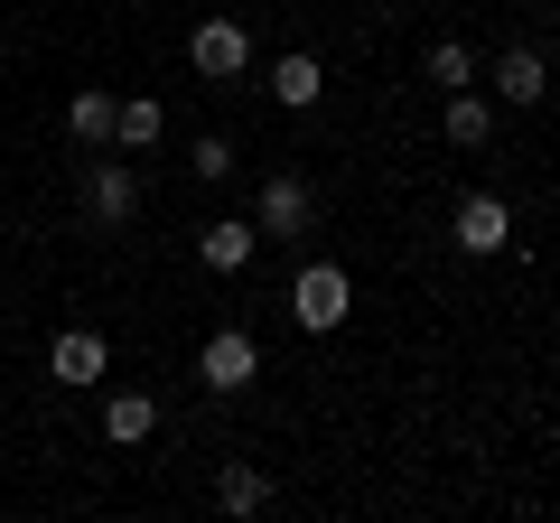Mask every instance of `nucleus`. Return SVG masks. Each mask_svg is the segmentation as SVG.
<instances>
[{
  "mask_svg": "<svg viewBox=\"0 0 560 523\" xmlns=\"http://www.w3.org/2000/svg\"><path fill=\"white\" fill-rule=\"evenodd\" d=\"M253 243H261V224H243V216H224V224H206V271H243V262H253Z\"/></svg>",
  "mask_w": 560,
  "mask_h": 523,
  "instance_id": "10",
  "label": "nucleus"
},
{
  "mask_svg": "<svg viewBox=\"0 0 560 523\" xmlns=\"http://www.w3.org/2000/svg\"><path fill=\"white\" fill-rule=\"evenodd\" d=\"M308 216H318V197H308V178H290V168H280V178L261 187V206H253L261 234H308Z\"/></svg>",
  "mask_w": 560,
  "mask_h": 523,
  "instance_id": "5",
  "label": "nucleus"
},
{
  "mask_svg": "<svg viewBox=\"0 0 560 523\" xmlns=\"http://www.w3.org/2000/svg\"><path fill=\"white\" fill-rule=\"evenodd\" d=\"M187 168H197L206 187H224V178H234V141H215V131H206V141L187 150Z\"/></svg>",
  "mask_w": 560,
  "mask_h": 523,
  "instance_id": "17",
  "label": "nucleus"
},
{
  "mask_svg": "<svg viewBox=\"0 0 560 523\" xmlns=\"http://www.w3.org/2000/svg\"><path fill=\"white\" fill-rule=\"evenodd\" d=\"M215 496H224V514H261V504H271V477H261V467H224Z\"/></svg>",
  "mask_w": 560,
  "mask_h": 523,
  "instance_id": "14",
  "label": "nucleus"
},
{
  "mask_svg": "<svg viewBox=\"0 0 560 523\" xmlns=\"http://www.w3.org/2000/svg\"><path fill=\"white\" fill-rule=\"evenodd\" d=\"M197 374H206V393H243V383L261 374V346L243 337V327H215V337H206V356H197Z\"/></svg>",
  "mask_w": 560,
  "mask_h": 523,
  "instance_id": "2",
  "label": "nucleus"
},
{
  "mask_svg": "<svg viewBox=\"0 0 560 523\" xmlns=\"http://www.w3.org/2000/svg\"><path fill=\"white\" fill-rule=\"evenodd\" d=\"M187 57H197V75H243V66H253V28H243V20H206L197 28V38H187Z\"/></svg>",
  "mask_w": 560,
  "mask_h": 523,
  "instance_id": "4",
  "label": "nucleus"
},
{
  "mask_svg": "<svg viewBox=\"0 0 560 523\" xmlns=\"http://www.w3.org/2000/svg\"><path fill=\"white\" fill-rule=\"evenodd\" d=\"M84 216H94L103 234H113V224H131V216H140V178H131L121 160H94V168H84Z\"/></svg>",
  "mask_w": 560,
  "mask_h": 523,
  "instance_id": "3",
  "label": "nucleus"
},
{
  "mask_svg": "<svg viewBox=\"0 0 560 523\" xmlns=\"http://www.w3.org/2000/svg\"><path fill=\"white\" fill-rule=\"evenodd\" d=\"M448 141H458V150H486V141H495V103H486L477 94V84H467V94H448Z\"/></svg>",
  "mask_w": 560,
  "mask_h": 523,
  "instance_id": "9",
  "label": "nucleus"
},
{
  "mask_svg": "<svg viewBox=\"0 0 560 523\" xmlns=\"http://www.w3.org/2000/svg\"><path fill=\"white\" fill-rule=\"evenodd\" d=\"M113 113H121L113 94H75V103H66V131H75L84 150H103V141H113Z\"/></svg>",
  "mask_w": 560,
  "mask_h": 523,
  "instance_id": "12",
  "label": "nucleus"
},
{
  "mask_svg": "<svg viewBox=\"0 0 560 523\" xmlns=\"http://www.w3.org/2000/svg\"><path fill=\"white\" fill-rule=\"evenodd\" d=\"M271 94L290 103V113H318V94H327L318 57H280V66H271Z\"/></svg>",
  "mask_w": 560,
  "mask_h": 523,
  "instance_id": "11",
  "label": "nucleus"
},
{
  "mask_svg": "<svg viewBox=\"0 0 560 523\" xmlns=\"http://www.w3.org/2000/svg\"><path fill=\"white\" fill-rule=\"evenodd\" d=\"M103 364H113V346H103L94 327H66V337L47 346V374L57 383H103Z\"/></svg>",
  "mask_w": 560,
  "mask_h": 523,
  "instance_id": "6",
  "label": "nucleus"
},
{
  "mask_svg": "<svg viewBox=\"0 0 560 523\" xmlns=\"http://www.w3.org/2000/svg\"><path fill=\"white\" fill-rule=\"evenodd\" d=\"M504 243H514V216H504V197H467L458 206V253H504Z\"/></svg>",
  "mask_w": 560,
  "mask_h": 523,
  "instance_id": "7",
  "label": "nucleus"
},
{
  "mask_svg": "<svg viewBox=\"0 0 560 523\" xmlns=\"http://www.w3.org/2000/svg\"><path fill=\"white\" fill-rule=\"evenodd\" d=\"M150 421H160V411H150V393H113V403H103V430H113L121 449L150 440Z\"/></svg>",
  "mask_w": 560,
  "mask_h": 523,
  "instance_id": "13",
  "label": "nucleus"
},
{
  "mask_svg": "<svg viewBox=\"0 0 560 523\" xmlns=\"http://www.w3.org/2000/svg\"><path fill=\"white\" fill-rule=\"evenodd\" d=\"M430 84H448V94H467V84H477V66H467V47H458V38L430 47Z\"/></svg>",
  "mask_w": 560,
  "mask_h": 523,
  "instance_id": "16",
  "label": "nucleus"
},
{
  "mask_svg": "<svg viewBox=\"0 0 560 523\" xmlns=\"http://www.w3.org/2000/svg\"><path fill=\"white\" fill-rule=\"evenodd\" d=\"M346 309H355V290H346V271H337V262H308L300 281H290V318H300L308 337L346 327Z\"/></svg>",
  "mask_w": 560,
  "mask_h": 523,
  "instance_id": "1",
  "label": "nucleus"
},
{
  "mask_svg": "<svg viewBox=\"0 0 560 523\" xmlns=\"http://www.w3.org/2000/svg\"><path fill=\"white\" fill-rule=\"evenodd\" d=\"M113 141L121 150H150V141H160V103H121V113H113Z\"/></svg>",
  "mask_w": 560,
  "mask_h": 523,
  "instance_id": "15",
  "label": "nucleus"
},
{
  "mask_svg": "<svg viewBox=\"0 0 560 523\" xmlns=\"http://www.w3.org/2000/svg\"><path fill=\"white\" fill-rule=\"evenodd\" d=\"M495 94L504 103H541V94H551V66H541L533 47H504V57H495Z\"/></svg>",
  "mask_w": 560,
  "mask_h": 523,
  "instance_id": "8",
  "label": "nucleus"
}]
</instances>
